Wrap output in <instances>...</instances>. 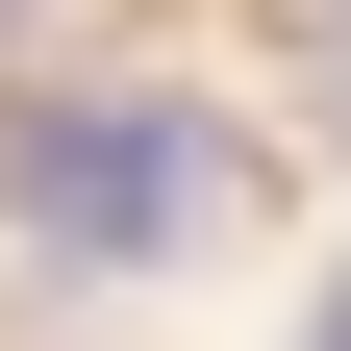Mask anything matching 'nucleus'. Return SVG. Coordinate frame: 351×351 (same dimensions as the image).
<instances>
[{"instance_id":"nucleus-2","label":"nucleus","mask_w":351,"mask_h":351,"mask_svg":"<svg viewBox=\"0 0 351 351\" xmlns=\"http://www.w3.org/2000/svg\"><path fill=\"white\" fill-rule=\"evenodd\" d=\"M301 51H326V125H351V0H326V25H301Z\"/></svg>"},{"instance_id":"nucleus-3","label":"nucleus","mask_w":351,"mask_h":351,"mask_svg":"<svg viewBox=\"0 0 351 351\" xmlns=\"http://www.w3.org/2000/svg\"><path fill=\"white\" fill-rule=\"evenodd\" d=\"M276 351H351V276H326V301H301V326H276Z\"/></svg>"},{"instance_id":"nucleus-1","label":"nucleus","mask_w":351,"mask_h":351,"mask_svg":"<svg viewBox=\"0 0 351 351\" xmlns=\"http://www.w3.org/2000/svg\"><path fill=\"white\" fill-rule=\"evenodd\" d=\"M0 226L51 276H151V251H226L251 226V151L201 101H25L0 125Z\"/></svg>"}]
</instances>
